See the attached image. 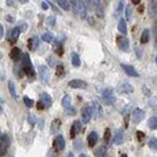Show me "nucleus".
I'll return each instance as SVG.
<instances>
[{"instance_id": "nucleus-1", "label": "nucleus", "mask_w": 157, "mask_h": 157, "mask_svg": "<svg viewBox=\"0 0 157 157\" xmlns=\"http://www.w3.org/2000/svg\"><path fill=\"white\" fill-rule=\"evenodd\" d=\"M22 64H23V70L25 71V74H28L29 76H34V69H33L30 58L27 53L22 55Z\"/></svg>"}, {"instance_id": "nucleus-2", "label": "nucleus", "mask_w": 157, "mask_h": 157, "mask_svg": "<svg viewBox=\"0 0 157 157\" xmlns=\"http://www.w3.org/2000/svg\"><path fill=\"white\" fill-rule=\"evenodd\" d=\"M103 99H104V101L106 103V104H114V101H115V97H114V91H113V88H105L104 91H103Z\"/></svg>"}, {"instance_id": "nucleus-3", "label": "nucleus", "mask_w": 157, "mask_h": 157, "mask_svg": "<svg viewBox=\"0 0 157 157\" xmlns=\"http://www.w3.org/2000/svg\"><path fill=\"white\" fill-rule=\"evenodd\" d=\"M93 116V109L91 106H85L82 109V114H81V117H82V122L83 123H88L91 121V118Z\"/></svg>"}, {"instance_id": "nucleus-4", "label": "nucleus", "mask_w": 157, "mask_h": 157, "mask_svg": "<svg viewBox=\"0 0 157 157\" xmlns=\"http://www.w3.org/2000/svg\"><path fill=\"white\" fill-rule=\"evenodd\" d=\"M53 147H55V150L57 152L64 150V147H65V140H64L63 136H57L56 137L55 141H53Z\"/></svg>"}, {"instance_id": "nucleus-5", "label": "nucleus", "mask_w": 157, "mask_h": 157, "mask_svg": "<svg viewBox=\"0 0 157 157\" xmlns=\"http://www.w3.org/2000/svg\"><path fill=\"white\" fill-rule=\"evenodd\" d=\"M39 74H40V78L42 82H48L50 81V70L46 65H40L39 67Z\"/></svg>"}, {"instance_id": "nucleus-6", "label": "nucleus", "mask_w": 157, "mask_h": 157, "mask_svg": "<svg viewBox=\"0 0 157 157\" xmlns=\"http://www.w3.org/2000/svg\"><path fill=\"white\" fill-rule=\"evenodd\" d=\"M116 42H117V46L120 50H122V51H128V48H129V42H128V39H127L126 36H123V35L117 36Z\"/></svg>"}, {"instance_id": "nucleus-7", "label": "nucleus", "mask_w": 157, "mask_h": 157, "mask_svg": "<svg viewBox=\"0 0 157 157\" xmlns=\"http://www.w3.org/2000/svg\"><path fill=\"white\" fill-rule=\"evenodd\" d=\"M76 13L80 16V18H86V15H87V9H86V5L82 0H78V5H76Z\"/></svg>"}, {"instance_id": "nucleus-8", "label": "nucleus", "mask_w": 157, "mask_h": 157, "mask_svg": "<svg viewBox=\"0 0 157 157\" xmlns=\"http://www.w3.org/2000/svg\"><path fill=\"white\" fill-rule=\"evenodd\" d=\"M69 86H70L71 88H86V87H87V83H86L83 80L74 78V80H70V81H69Z\"/></svg>"}, {"instance_id": "nucleus-9", "label": "nucleus", "mask_w": 157, "mask_h": 157, "mask_svg": "<svg viewBox=\"0 0 157 157\" xmlns=\"http://www.w3.org/2000/svg\"><path fill=\"white\" fill-rule=\"evenodd\" d=\"M117 90L120 93H124V94H129V93L133 92V87H132L128 82H122V83H120Z\"/></svg>"}, {"instance_id": "nucleus-10", "label": "nucleus", "mask_w": 157, "mask_h": 157, "mask_svg": "<svg viewBox=\"0 0 157 157\" xmlns=\"http://www.w3.org/2000/svg\"><path fill=\"white\" fill-rule=\"evenodd\" d=\"M144 116H145V113L141 109H136L133 111V114H132V121H133V123H139L144 118Z\"/></svg>"}, {"instance_id": "nucleus-11", "label": "nucleus", "mask_w": 157, "mask_h": 157, "mask_svg": "<svg viewBox=\"0 0 157 157\" xmlns=\"http://www.w3.org/2000/svg\"><path fill=\"white\" fill-rule=\"evenodd\" d=\"M121 67H122V69L126 71V74H127V75L133 76V78H138V76H139L138 71L133 68V67H132V65H128V64H121Z\"/></svg>"}, {"instance_id": "nucleus-12", "label": "nucleus", "mask_w": 157, "mask_h": 157, "mask_svg": "<svg viewBox=\"0 0 157 157\" xmlns=\"http://www.w3.org/2000/svg\"><path fill=\"white\" fill-rule=\"evenodd\" d=\"M88 4L96 10L97 15L99 17H103V11H101V5H100V0H88Z\"/></svg>"}, {"instance_id": "nucleus-13", "label": "nucleus", "mask_w": 157, "mask_h": 157, "mask_svg": "<svg viewBox=\"0 0 157 157\" xmlns=\"http://www.w3.org/2000/svg\"><path fill=\"white\" fill-rule=\"evenodd\" d=\"M87 141H88V146L93 147L97 144V141H98V134L96 132H91L88 134V137H87Z\"/></svg>"}, {"instance_id": "nucleus-14", "label": "nucleus", "mask_w": 157, "mask_h": 157, "mask_svg": "<svg viewBox=\"0 0 157 157\" xmlns=\"http://www.w3.org/2000/svg\"><path fill=\"white\" fill-rule=\"evenodd\" d=\"M40 100L42 101V104L45 105V108H50L52 105V98L50 97V94L47 93H42L40 96Z\"/></svg>"}, {"instance_id": "nucleus-15", "label": "nucleus", "mask_w": 157, "mask_h": 157, "mask_svg": "<svg viewBox=\"0 0 157 157\" xmlns=\"http://www.w3.org/2000/svg\"><path fill=\"white\" fill-rule=\"evenodd\" d=\"M81 131V122L80 121H75L71 126V129H70V137L74 138L78 132Z\"/></svg>"}, {"instance_id": "nucleus-16", "label": "nucleus", "mask_w": 157, "mask_h": 157, "mask_svg": "<svg viewBox=\"0 0 157 157\" xmlns=\"http://www.w3.org/2000/svg\"><path fill=\"white\" fill-rule=\"evenodd\" d=\"M20 33H21V30L18 27L13 28V29L10 32V36H9L10 41H11V42H16L17 39H18V36H20Z\"/></svg>"}, {"instance_id": "nucleus-17", "label": "nucleus", "mask_w": 157, "mask_h": 157, "mask_svg": "<svg viewBox=\"0 0 157 157\" xmlns=\"http://www.w3.org/2000/svg\"><path fill=\"white\" fill-rule=\"evenodd\" d=\"M117 29L121 34H123V35L127 34V24H126V21L123 20V18H121V20L118 21Z\"/></svg>"}, {"instance_id": "nucleus-18", "label": "nucleus", "mask_w": 157, "mask_h": 157, "mask_svg": "<svg viewBox=\"0 0 157 157\" xmlns=\"http://www.w3.org/2000/svg\"><path fill=\"white\" fill-rule=\"evenodd\" d=\"M21 50L20 48H17V47H13L12 50H11V52H10V57H11V59H13L15 62H17L18 59L21 58Z\"/></svg>"}, {"instance_id": "nucleus-19", "label": "nucleus", "mask_w": 157, "mask_h": 157, "mask_svg": "<svg viewBox=\"0 0 157 157\" xmlns=\"http://www.w3.org/2000/svg\"><path fill=\"white\" fill-rule=\"evenodd\" d=\"M56 1H57V4H58L63 10H65V11H69L70 10V2H69V0H56Z\"/></svg>"}, {"instance_id": "nucleus-20", "label": "nucleus", "mask_w": 157, "mask_h": 157, "mask_svg": "<svg viewBox=\"0 0 157 157\" xmlns=\"http://www.w3.org/2000/svg\"><path fill=\"white\" fill-rule=\"evenodd\" d=\"M149 39H150V32H149V29H144L143 34H141V38H140V42L146 44V42H149Z\"/></svg>"}, {"instance_id": "nucleus-21", "label": "nucleus", "mask_w": 157, "mask_h": 157, "mask_svg": "<svg viewBox=\"0 0 157 157\" xmlns=\"http://www.w3.org/2000/svg\"><path fill=\"white\" fill-rule=\"evenodd\" d=\"M38 45H39V39L36 36H33L32 39L29 40V48L30 50H36L38 48Z\"/></svg>"}, {"instance_id": "nucleus-22", "label": "nucleus", "mask_w": 157, "mask_h": 157, "mask_svg": "<svg viewBox=\"0 0 157 157\" xmlns=\"http://www.w3.org/2000/svg\"><path fill=\"white\" fill-rule=\"evenodd\" d=\"M122 141H123V133L120 131V132L116 133V136L114 138V144H115V145H121Z\"/></svg>"}, {"instance_id": "nucleus-23", "label": "nucleus", "mask_w": 157, "mask_h": 157, "mask_svg": "<svg viewBox=\"0 0 157 157\" xmlns=\"http://www.w3.org/2000/svg\"><path fill=\"white\" fill-rule=\"evenodd\" d=\"M9 91H10V94L15 99H17V92H16V87L13 85L12 81H9Z\"/></svg>"}, {"instance_id": "nucleus-24", "label": "nucleus", "mask_w": 157, "mask_h": 157, "mask_svg": "<svg viewBox=\"0 0 157 157\" xmlns=\"http://www.w3.org/2000/svg\"><path fill=\"white\" fill-rule=\"evenodd\" d=\"M71 63H73V65L74 67H80V64H81V60H80V57H78V53H71Z\"/></svg>"}, {"instance_id": "nucleus-25", "label": "nucleus", "mask_w": 157, "mask_h": 157, "mask_svg": "<svg viewBox=\"0 0 157 157\" xmlns=\"http://www.w3.org/2000/svg\"><path fill=\"white\" fill-rule=\"evenodd\" d=\"M62 106L65 108V109L69 108V106H71V98L69 96L63 97V99H62Z\"/></svg>"}, {"instance_id": "nucleus-26", "label": "nucleus", "mask_w": 157, "mask_h": 157, "mask_svg": "<svg viewBox=\"0 0 157 157\" xmlns=\"http://www.w3.org/2000/svg\"><path fill=\"white\" fill-rule=\"evenodd\" d=\"M41 39H42V41H45V42H52V40H53V35H52L51 33L46 32V33H44V34H42Z\"/></svg>"}, {"instance_id": "nucleus-27", "label": "nucleus", "mask_w": 157, "mask_h": 157, "mask_svg": "<svg viewBox=\"0 0 157 157\" xmlns=\"http://www.w3.org/2000/svg\"><path fill=\"white\" fill-rule=\"evenodd\" d=\"M149 127L151 129H157V116H154L149 120Z\"/></svg>"}, {"instance_id": "nucleus-28", "label": "nucleus", "mask_w": 157, "mask_h": 157, "mask_svg": "<svg viewBox=\"0 0 157 157\" xmlns=\"http://www.w3.org/2000/svg\"><path fill=\"white\" fill-rule=\"evenodd\" d=\"M96 156H106V149L104 146H100L98 150L94 152Z\"/></svg>"}, {"instance_id": "nucleus-29", "label": "nucleus", "mask_w": 157, "mask_h": 157, "mask_svg": "<svg viewBox=\"0 0 157 157\" xmlns=\"http://www.w3.org/2000/svg\"><path fill=\"white\" fill-rule=\"evenodd\" d=\"M92 109H93V114L96 113L98 117H99V116H100V115H101V108L99 106V104H98V103H97V101L94 103V105H93V108H92Z\"/></svg>"}, {"instance_id": "nucleus-30", "label": "nucleus", "mask_w": 157, "mask_h": 157, "mask_svg": "<svg viewBox=\"0 0 157 157\" xmlns=\"http://www.w3.org/2000/svg\"><path fill=\"white\" fill-rule=\"evenodd\" d=\"M59 124H60L59 120H55V121H53V123H52V126H51V131H52V133H55V132L58 131Z\"/></svg>"}, {"instance_id": "nucleus-31", "label": "nucleus", "mask_w": 157, "mask_h": 157, "mask_svg": "<svg viewBox=\"0 0 157 157\" xmlns=\"http://www.w3.org/2000/svg\"><path fill=\"white\" fill-rule=\"evenodd\" d=\"M23 101H24V104H25L28 108H33V105H34L33 99H30L29 97H23Z\"/></svg>"}, {"instance_id": "nucleus-32", "label": "nucleus", "mask_w": 157, "mask_h": 157, "mask_svg": "<svg viewBox=\"0 0 157 157\" xmlns=\"http://www.w3.org/2000/svg\"><path fill=\"white\" fill-rule=\"evenodd\" d=\"M149 146H150L152 150H157V138L150 139V141H149Z\"/></svg>"}, {"instance_id": "nucleus-33", "label": "nucleus", "mask_w": 157, "mask_h": 157, "mask_svg": "<svg viewBox=\"0 0 157 157\" xmlns=\"http://www.w3.org/2000/svg\"><path fill=\"white\" fill-rule=\"evenodd\" d=\"M46 23L48 24V25H55V23H56V16H50L47 20H46Z\"/></svg>"}, {"instance_id": "nucleus-34", "label": "nucleus", "mask_w": 157, "mask_h": 157, "mask_svg": "<svg viewBox=\"0 0 157 157\" xmlns=\"http://www.w3.org/2000/svg\"><path fill=\"white\" fill-rule=\"evenodd\" d=\"M126 17H127V20H131L132 18V9H131V6H127L126 7Z\"/></svg>"}, {"instance_id": "nucleus-35", "label": "nucleus", "mask_w": 157, "mask_h": 157, "mask_svg": "<svg viewBox=\"0 0 157 157\" xmlns=\"http://www.w3.org/2000/svg\"><path fill=\"white\" fill-rule=\"evenodd\" d=\"M63 74H64V67L62 64H59V65H57V75L62 76Z\"/></svg>"}, {"instance_id": "nucleus-36", "label": "nucleus", "mask_w": 157, "mask_h": 157, "mask_svg": "<svg viewBox=\"0 0 157 157\" xmlns=\"http://www.w3.org/2000/svg\"><path fill=\"white\" fill-rule=\"evenodd\" d=\"M18 28H20L21 32H25V30H27V28H28V24H27L25 22H21L20 25H18Z\"/></svg>"}, {"instance_id": "nucleus-37", "label": "nucleus", "mask_w": 157, "mask_h": 157, "mask_svg": "<svg viewBox=\"0 0 157 157\" xmlns=\"http://www.w3.org/2000/svg\"><path fill=\"white\" fill-rule=\"evenodd\" d=\"M28 121H29L30 124H35V123H36V117H35L34 115H29V116H28Z\"/></svg>"}, {"instance_id": "nucleus-38", "label": "nucleus", "mask_w": 157, "mask_h": 157, "mask_svg": "<svg viewBox=\"0 0 157 157\" xmlns=\"http://www.w3.org/2000/svg\"><path fill=\"white\" fill-rule=\"evenodd\" d=\"M110 136H111V133H110V129L108 128V129L105 131V134H104V140H105V141H109V140H110Z\"/></svg>"}, {"instance_id": "nucleus-39", "label": "nucleus", "mask_w": 157, "mask_h": 157, "mask_svg": "<svg viewBox=\"0 0 157 157\" xmlns=\"http://www.w3.org/2000/svg\"><path fill=\"white\" fill-rule=\"evenodd\" d=\"M67 111H68V115H75L76 114V110L74 108H71V106L67 108Z\"/></svg>"}, {"instance_id": "nucleus-40", "label": "nucleus", "mask_w": 157, "mask_h": 157, "mask_svg": "<svg viewBox=\"0 0 157 157\" xmlns=\"http://www.w3.org/2000/svg\"><path fill=\"white\" fill-rule=\"evenodd\" d=\"M47 60H48V63H50V65H51V67H56V60H55V58L50 57Z\"/></svg>"}, {"instance_id": "nucleus-41", "label": "nucleus", "mask_w": 157, "mask_h": 157, "mask_svg": "<svg viewBox=\"0 0 157 157\" xmlns=\"http://www.w3.org/2000/svg\"><path fill=\"white\" fill-rule=\"evenodd\" d=\"M122 9H123V0H120V2H118L117 11H118V12H121V11H122Z\"/></svg>"}, {"instance_id": "nucleus-42", "label": "nucleus", "mask_w": 157, "mask_h": 157, "mask_svg": "<svg viewBox=\"0 0 157 157\" xmlns=\"http://www.w3.org/2000/svg\"><path fill=\"white\" fill-rule=\"evenodd\" d=\"M41 7H42L44 10H47V9H48V4H47L46 1H42V2H41Z\"/></svg>"}, {"instance_id": "nucleus-43", "label": "nucleus", "mask_w": 157, "mask_h": 157, "mask_svg": "<svg viewBox=\"0 0 157 157\" xmlns=\"http://www.w3.org/2000/svg\"><path fill=\"white\" fill-rule=\"evenodd\" d=\"M44 108H45V105H44V104H42V101L40 100L39 103H38V109H40V110H41V109H44Z\"/></svg>"}, {"instance_id": "nucleus-44", "label": "nucleus", "mask_w": 157, "mask_h": 157, "mask_svg": "<svg viewBox=\"0 0 157 157\" xmlns=\"http://www.w3.org/2000/svg\"><path fill=\"white\" fill-rule=\"evenodd\" d=\"M2 35H4V28H2V25L0 24V39L2 38Z\"/></svg>"}, {"instance_id": "nucleus-45", "label": "nucleus", "mask_w": 157, "mask_h": 157, "mask_svg": "<svg viewBox=\"0 0 157 157\" xmlns=\"http://www.w3.org/2000/svg\"><path fill=\"white\" fill-rule=\"evenodd\" d=\"M154 12H155V13H157V2H155V4H154Z\"/></svg>"}, {"instance_id": "nucleus-46", "label": "nucleus", "mask_w": 157, "mask_h": 157, "mask_svg": "<svg viewBox=\"0 0 157 157\" xmlns=\"http://www.w3.org/2000/svg\"><path fill=\"white\" fill-rule=\"evenodd\" d=\"M132 2H133L134 5H138V4L140 2V0H132Z\"/></svg>"}, {"instance_id": "nucleus-47", "label": "nucleus", "mask_w": 157, "mask_h": 157, "mask_svg": "<svg viewBox=\"0 0 157 157\" xmlns=\"http://www.w3.org/2000/svg\"><path fill=\"white\" fill-rule=\"evenodd\" d=\"M154 29H155V33H156V35H157V20H156V22H155V27H154Z\"/></svg>"}, {"instance_id": "nucleus-48", "label": "nucleus", "mask_w": 157, "mask_h": 157, "mask_svg": "<svg viewBox=\"0 0 157 157\" xmlns=\"http://www.w3.org/2000/svg\"><path fill=\"white\" fill-rule=\"evenodd\" d=\"M18 1H20L21 4H27V2L29 1V0H18Z\"/></svg>"}, {"instance_id": "nucleus-49", "label": "nucleus", "mask_w": 157, "mask_h": 157, "mask_svg": "<svg viewBox=\"0 0 157 157\" xmlns=\"http://www.w3.org/2000/svg\"><path fill=\"white\" fill-rule=\"evenodd\" d=\"M6 1H7L9 5H12V0H6Z\"/></svg>"}, {"instance_id": "nucleus-50", "label": "nucleus", "mask_w": 157, "mask_h": 157, "mask_svg": "<svg viewBox=\"0 0 157 157\" xmlns=\"http://www.w3.org/2000/svg\"><path fill=\"white\" fill-rule=\"evenodd\" d=\"M6 20H7V21H10V22H12V18H11V17H9V16L6 17Z\"/></svg>"}, {"instance_id": "nucleus-51", "label": "nucleus", "mask_w": 157, "mask_h": 157, "mask_svg": "<svg viewBox=\"0 0 157 157\" xmlns=\"http://www.w3.org/2000/svg\"><path fill=\"white\" fill-rule=\"evenodd\" d=\"M0 111H1V108H0Z\"/></svg>"}]
</instances>
